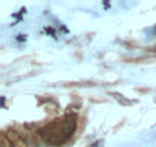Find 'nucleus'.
<instances>
[{
    "mask_svg": "<svg viewBox=\"0 0 156 147\" xmlns=\"http://www.w3.org/2000/svg\"><path fill=\"white\" fill-rule=\"evenodd\" d=\"M76 127V120L73 115H67L63 120H58L55 123H52L51 126H46L40 130V136L52 144V145H60L63 142H66L75 132Z\"/></svg>",
    "mask_w": 156,
    "mask_h": 147,
    "instance_id": "obj_1",
    "label": "nucleus"
}]
</instances>
